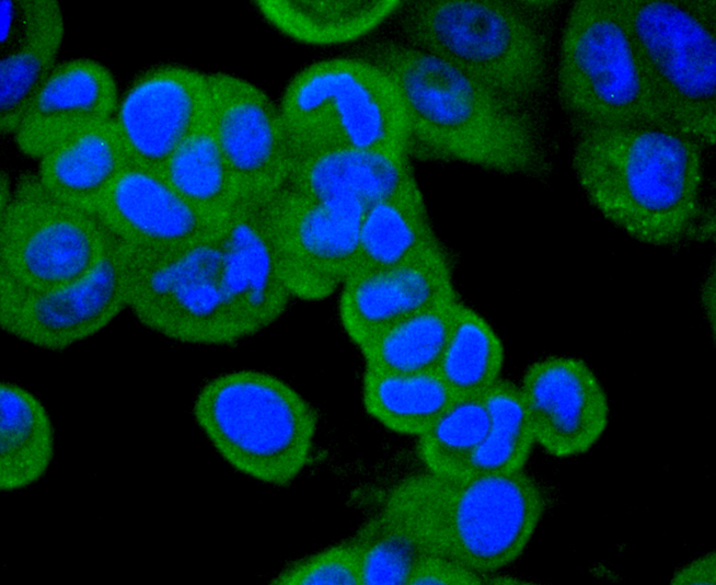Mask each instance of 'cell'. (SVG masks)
Wrapping results in <instances>:
<instances>
[{
    "mask_svg": "<svg viewBox=\"0 0 716 585\" xmlns=\"http://www.w3.org/2000/svg\"><path fill=\"white\" fill-rule=\"evenodd\" d=\"M362 58L379 67L400 94L409 157L503 174L545 170L538 127L523 102L412 45L378 42Z\"/></svg>",
    "mask_w": 716,
    "mask_h": 585,
    "instance_id": "cell-1",
    "label": "cell"
},
{
    "mask_svg": "<svg viewBox=\"0 0 716 585\" xmlns=\"http://www.w3.org/2000/svg\"><path fill=\"white\" fill-rule=\"evenodd\" d=\"M574 127V172L603 217L654 245L690 233L700 211V141L660 126Z\"/></svg>",
    "mask_w": 716,
    "mask_h": 585,
    "instance_id": "cell-2",
    "label": "cell"
},
{
    "mask_svg": "<svg viewBox=\"0 0 716 585\" xmlns=\"http://www.w3.org/2000/svg\"><path fill=\"white\" fill-rule=\"evenodd\" d=\"M385 500L407 516L428 554L454 559L482 575L522 555L547 505L543 489L524 470L416 474Z\"/></svg>",
    "mask_w": 716,
    "mask_h": 585,
    "instance_id": "cell-3",
    "label": "cell"
},
{
    "mask_svg": "<svg viewBox=\"0 0 716 585\" xmlns=\"http://www.w3.org/2000/svg\"><path fill=\"white\" fill-rule=\"evenodd\" d=\"M193 415L218 455L258 482L288 486L311 460L319 414L267 371L236 369L211 378L197 392Z\"/></svg>",
    "mask_w": 716,
    "mask_h": 585,
    "instance_id": "cell-4",
    "label": "cell"
},
{
    "mask_svg": "<svg viewBox=\"0 0 716 585\" xmlns=\"http://www.w3.org/2000/svg\"><path fill=\"white\" fill-rule=\"evenodd\" d=\"M521 1L421 0L402 20L412 46L524 103L546 83L547 44Z\"/></svg>",
    "mask_w": 716,
    "mask_h": 585,
    "instance_id": "cell-5",
    "label": "cell"
},
{
    "mask_svg": "<svg viewBox=\"0 0 716 585\" xmlns=\"http://www.w3.org/2000/svg\"><path fill=\"white\" fill-rule=\"evenodd\" d=\"M293 160L360 148L407 153V122L390 78L367 59L315 61L287 84L279 105Z\"/></svg>",
    "mask_w": 716,
    "mask_h": 585,
    "instance_id": "cell-6",
    "label": "cell"
},
{
    "mask_svg": "<svg viewBox=\"0 0 716 585\" xmlns=\"http://www.w3.org/2000/svg\"><path fill=\"white\" fill-rule=\"evenodd\" d=\"M557 83L559 102L574 124L673 128L646 77L622 0L573 4L561 43Z\"/></svg>",
    "mask_w": 716,
    "mask_h": 585,
    "instance_id": "cell-7",
    "label": "cell"
},
{
    "mask_svg": "<svg viewBox=\"0 0 716 585\" xmlns=\"http://www.w3.org/2000/svg\"><path fill=\"white\" fill-rule=\"evenodd\" d=\"M642 66L677 130L716 142V0H622Z\"/></svg>",
    "mask_w": 716,
    "mask_h": 585,
    "instance_id": "cell-8",
    "label": "cell"
},
{
    "mask_svg": "<svg viewBox=\"0 0 716 585\" xmlns=\"http://www.w3.org/2000/svg\"><path fill=\"white\" fill-rule=\"evenodd\" d=\"M219 233L171 248L130 244L128 309L143 326L193 345L245 339L224 285Z\"/></svg>",
    "mask_w": 716,
    "mask_h": 585,
    "instance_id": "cell-9",
    "label": "cell"
},
{
    "mask_svg": "<svg viewBox=\"0 0 716 585\" xmlns=\"http://www.w3.org/2000/svg\"><path fill=\"white\" fill-rule=\"evenodd\" d=\"M109 231L94 214L50 194L24 175L0 211V267L35 290L70 285L102 259Z\"/></svg>",
    "mask_w": 716,
    "mask_h": 585,
    "instance_id": "cell-10",
    "label": "cell"
},
{
    "mask_svg": "<svg viewBox=\"0 0 716 585\" xmlns=\"http://www.w3.org/2000/svg\"><path fill=\"white\" fill-rule=\"evenodd\" d=\"M366 209L321 200L284 187L266 200L279 273L292 298L320 301L350 276Z\"/></svg>",
    "mask_w": 716,
    "mask_h": 585,
    "instance_id": "cell-11",
    "label": "cell"
},
{
    "mask_svg": "<svg viewBox=\"0 0 716 585\" xmlns=\"http://www.w3.org/2000/svg\"><path fill=\"white\" fill-rule=\"evenodd\" d=\"M207 80L211 124L235 174L239 199L270 198L286 186L293 162L279 106L234 74L210 72Z\"/></svg>",
    "mask_w": 716,
    "mask_h": 585,
    "instance_id": "cell-12",
    "label": "cell"
},
{
    "mask_svg": "<svg viewBox=\"0 0 716 585\" xmlns=\"http://www.w3.org/2000/svg\"><path fill=\"white\" fill-rule=\"evenodd\" d=\"M130 244L109 232L96 266L53 290L30 289L14 318L1 329L35 347L61 351L102 331L128 308Z\"/></svg>",
    "mask_w": 716,
    "mask_h": 585,
    "instance_id": "cell-13",
    "label": "cell"
},
{
    "mask_svg": "<svg viewBox=\"0 0 716 585\" xmlns=\"http://www.w3.org/2000/svg\"><path fill=\"white\" fill-rule=\"evenodd\" d=\"M209 115L207 73L165 64L131 81L113 119L131 161L159 170Z\"/></svg>",
    "mask_w": 716,
    "mask_h": 585,
    "instance_id": "cell-14",
    "label": "cell"
},
{
    "mask_svg": "<svg viewBox=\"0 0 716 585\" xmlns=\"http://www.w3.org/2000/svg\"><path fill=\"white\" fill-rule=\"evenodd\" d=\"M519 388L535 444L552 457L586 454L607 429L605 391L582 359L552 355L535 360Z\"/></svg>",
    "mask_w": 716,
    "mask_h": 585,
    "instance_id": "cell-15",
    "label": "cell"
},
{
    "mask_svg": "<svg viewBox=\"0 0 716 585\" xmlns=\"http://www.w3.org/2000/svg\"><path fill=\"white\" fill-rule=\"evenodd\" d=\"M458 298L443 245L405 263L350 276L342 286L340 324L359 347L394 322Z\"/></svg>",
    "mask_w": 716,
    "mask_h": 585,
    "instance_id": "cell-16",
    "label": "cell"
},
{
    "mask_svg": "<svg viewBox=\"0 0 716 585\" xmlns=\"http://www.w3.org/2000/svg\"><path fill=\"white\" fill-rule=\"evenodd\" d=\"M119 99L115 77L102 62L85 57L58 62L25 110L14 142L38 160L72 134L113 119Z\"/></svg>",
    "mask_w": 716,
    "mask_h": 585,
    "instance_id": "cell-17",
    "label": "cell"
},
{
    "mask_svg": "<svg viewBox=\"0 0 716 585\" xmlns=\"http://www.w3.org/2000/svg\"><path fill=\"white\" fill-rule=\"evenodd\" d=\"M94 215L114 236L143 248L178 246L209 238L224 222L194 208L158 170L135 162L113 183Z\"/></svg>",
    "mask_w": 716,
    "mask_h": 585,
    "instance_id": "cell-18",
    "label": "cell"
},
{
    "mask_svg": "<svg viewBox=\"0 0 716 585\" xmlns=\"http://www.w3.org/2000/svg\"><path fill=\"white\" fill-rule=\"evenodd\" d=\"M267 199H239L219 233L224 285L246 337L276 322L292 298L277 266Z\"/></svg>",
    "mask_w": 716,
    "mask_h": 585,
    "instance_id": "cell-19",
    "label": "cell"
},
{
    "mask_svg": "<svg viewBox=\"0 0 716 585\" xmlns=\"http://www.w3.org/2000/svg\"><path fill=\"white\" fill-rule=\"evenodd\" d=\"M65 19L56 0L1 1L0 130L13 135L57 64Z\"/></svg>",
    "mask_w": 716,
    "mask_h": 585,
    "instance_id": "cell-20",
    "label": "cell"
},
{
    "mask_svg": "<svg viewBox=\"0 0 716 585\" xmlns=\"http://www.w3.org/2000/svg\"><path fill=\"white\" fill-rule=\"evenodd\" d=\"M415 183L406 153L339 148L293 160L286 187L307 197L353 202L368 209Z\"/></svg>",
    "mask_w": 716,
    "mask_h": 585,
    "instance_id": "cell-21",
    "label": "cell"
},
{
    "mask_svg": "<svg viewBox=\"0 0 716 585\" xmlns=\"http://www.w3.org/2000/svg\"><path fill=\"white\" fill-rule=\"evenodd\" d=\"M132 162L114 119L81 129L38 159L37 177L58 199L95 210L126 167Z\"/></svg>",
    "mask_w": 716,
    "mask_h": 585,
    "instance_id": "cell-22",
    "label": "cell"
},
{
    "mask_svg": "<svg viewBox=\"0 0 716 585\" xmlns=\"http://www.w3.org/2000/svg\"><path fill=\"white\" fill-rule=\"evenodd\" d=\"M441 245L415 183L366 209L350 276L405 263Z\"/></svg>",
    "mask_w": 716,
    "mask_h": 585,
    "instance_id": "cell-23",
    "label": "cell"
},
{
    "mask_svg": "<svg viewBox=\"0 0 716 585\" xmlns=\"http://www.w3.org/2000/svg\"><path fill=\"white\" fill-rule=\"evenodd\" d=\"M401 0H256L261 16L282 35L308 45H336L370 33Z\"/></svg>",
    "mask_w": 716,
    "mask_h": 585,
    "instance_id": "cell-24",
    "label": "cell"
},
{
    "mask_svg": "<svg viewBox=\"0 0 716 585\" xmlns=\"http://www.w3.org/2000/svg\"><path fill=\"white\" fill-rule=\"evenodd\" d=\"M55 455V431L42 401L12 381L0 383V490L39 481Z\"/></svg>",
    "mask_w": 716,
    "mask_h": 585,
    "instance_id": "cell-25",
    "label": "cell"
},
{
    "mask_svg": "<svg viewBox=\"0 0 716 585\" xmlns=\"http://www.w3.org/2000/svg\"><path fill=\"white\" fill-rule=\"evenodd\" d=\"M158 171L180 196L216 221L223 222L239 202V184L210 115Z\"/></svg>",
    "mask_w": 716,
    "mask_h": 585,
    "instance_id": "cell-26",
    "label": "cell"
},
{
    "mask_svg": "<svg viewBox=\"0 0 716 585\" xmlns=\"http://www.w3.org/2000/svg\"><path fill=\"white\" fill-rule=\"evenodd\" d=\"M459 298L441 301L386 326L358 347L365 369L382 374L436 370Z\"/></svg>",
    "mask_w": 716,
    "mask_h": 585,
    "instance_id": "cell-27",
    "label": "cell"
},
{
    "mask_svg": "<svg viewBox=\"0 0 716 585\" xmlns=\"http://www.w3.org/2000/svg\"><path fill=\"white\" fill-rule=\"evenodd\" d=\"M454 399L437 370L414 374L363 371V409L395 434L420 436Z\"/></svg>",
    "mask_w": 716,
    "mask_h": 585,
    "instance_id": "cell-28",
    "label": "cell"
},
{
    "mask_svg": "<svg viewBox=\"0 0 716 585\" xmlns=\"http://www.w3.org/2000/svg\"><path fill=\"white\" fill-rule=\"evenodd\" d=\"M504 345L492 325L459 301L437 371L453 397L483 395L499 379Z\"/></svg>",
    "mask_w": 716,
    "mask_h": 585,
    "instance_id": "cell-29",
    "label": "cell"
},
{
    "mask_svg": "<svg viewBox=\"0 0 716 585\" xmlns=\"http://www.w3.org/2000/svg\"><path fill=\"white\" fill-rule=\"evenodd\" d=\"M483 398L488 429L463 474L523 470L535 438L519 386L500 378Z\"/></svg>",
    "mask_w": 716,
    "mask_h": 585,
    "instance_id": "cell-30",
    "label": "cell"
},
{
    "mask_svg": "<svg viewBox=\"0 0 716 585\" xmlns=\"http://www.w3.org/2000/svg\"><path fill=\"white\" fill-rule=\"evenodd\" d=\"M353 539L360 553L362 585H407L418 561L428 554L407 516L386 500Z\"/></svg>",
    "mask_w": 716,
    "mask_h": 585,
    "instance_id": "cell-31",
    "label": "cell"
},
{
    "mask_svg": "<svg viewBox=\"0 0 716 585\" xmlns=\"http://www.w3.org/2000/svg\"><path fill=\"white\" fill-rule=\"evenodd\" d=\"M489 424L483 395L457 398L417 437L416 451L427 472L444 477L462 475Z\"/></svg>",
    "mask_w": 716,
    "mask_h": 585,
    "instance_id": "cell-32",
    "label": "cell"
},
{
    "mask_svg": "<svg viewBox=\"0 0 716 585\" xmlns=\"http://www.w3.org/2000/svg\"><path fill=\"white\" fill-rule=\"evenodd\" d=\"M274 585H362L361 562L351 538L299 559L270 581Z\"/></svg>",
    "mask_w": 716,
    "mask_h": 585,
    "instance_id": "cell-33",
    "label": "cell"
},
{
    "mask_svg": "<svg viewBox=\"0 0 716 585\" xmlns=\"http://www.w3.org/2000/svg\"><path fill=\"white\" fill-rule=\"evenodd\" d=\"M482 574L440 554H426L416 564L407 585H480Z\"/></svg>",
    "mask_w": 716,
    "mask_h": 585,
    "instance_id": "cell-34",
    "label": "cell"
},
{
    "mask_svg": "<svg viewBox=\"0 0 716 585\" xmlns=\"http://www.w3.org/2000/svg\"><path fill=\"white\" fill-rule=\"evenodd\" d=\"M673 585H715L716 555L706 553L682 566L671 578Z\"/></svg>",
    "mask_w": 716,
    "mask_h": 585,
    "instance_id": "cell-35",
    "label": "cell"
},
{
    "mask_svg": "<svg viewBox=\"0 0 716 585\" xmlns=\"http://www.w3.org/2000/svg\"><path fill=\"white\" fill-rule=\"evenodd\" d=\"M13 191L9 175L2 171L0 176V211L4 210L11 203Z\"/></svg>",
    "mask_w": 716,
    "mask_h": 585,
    "instance_id": "cell-36",
    "label": "cell"
}]
</instances>
